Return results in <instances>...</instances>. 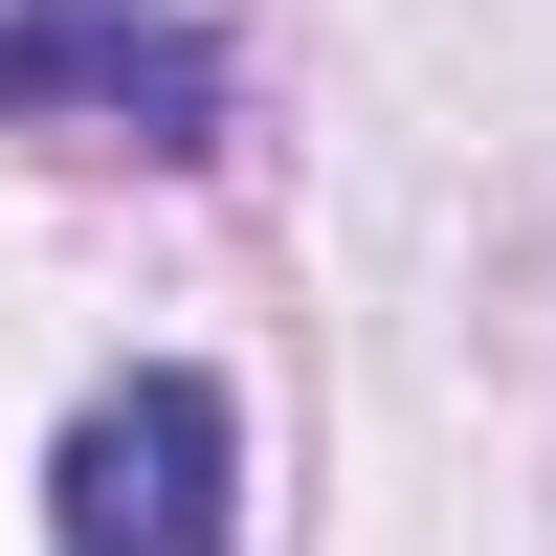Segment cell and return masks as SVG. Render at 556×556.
Listing matches in <instances>:
<instances>
[{
	"label": "cell",
	"instance_id": "1",
	"mask_svg": "<svg viewBox=\"0 0 556 556\" xmlns=\"http://www.w3.org/2000/svg\"><path fill=\"white\" fill-rule=\"evenodd\" d=\"M245 534V424H223V379H112L67 445H45V556H223Z\"/></svg>",
	"mask_w": 556,
	"mask_h": 556
},
{
	"label": "cell",
	"instance_id": "2",
	"mask_svg": "<svg viewBox=\"0 0 556 556\" xmlns=\"http://www.w3.org/2000/svg\"><path fill=\"white\" fill-rule=\"evenodd\" d=\"M0 112L23 134H112V156H201L223 134V45H201V0H0Z\"/></svg>",
	"mask_w": 556,
	"mask_h": 556
}]
</instances>
